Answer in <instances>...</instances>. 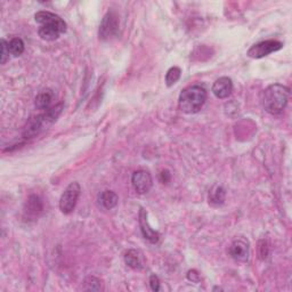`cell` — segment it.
Listing matches in <instances>:
<instances>
[{"label": "cell", "mask_w": 292, "mask_h": 292, "mask_svg": "<svg viewBox=\"0 0 292 292\" xmlns=\"http://www.w3.org/2000/svg\"><path fill=\"white\" fill-rule=\"evenodd\" d=\"M35 20L40 24L38 33L42 40L54 41L66 31V23L63 18L51 12H38L35 15Z\"/></svg>", "instance_id": "obj_1"}, {"label": "cell", "mask_w": 292, "mask_h": 292, "mask_svg": "<svg viewBox=\"0 0 292 292\" xmlns=\"http://www.w3.org/2000/svg\"><path fill=\"white\" fill-rule=\"evenodd\" d=\"M290 97V88L286 86L274 84L268 86L262 93V107L265 111L277 116L284 111Z\"/></svg>", "instance_id": "obj_2"}, {"label": "cell", "mask_w": 292, "mask_h": 292, "mask_svg": "<svg viewBox=\"0 0 292 292\" xmlns=\"http://www.w3.org/2000/svg\"><path fill=\"white\" fill-rule=\"evenodd\" d=\"M207 100V90L199 85L189 86L181 90L178 107L181 112L188 114L198 113Z\"/></svg>", "instance_id": "obj_3"}, {"label": "cell", "mask_w": 292, "mask_h": 292, "mask_svg": "<svg viewBox=\"0 0 292 292\" xmlns=\"http://www.w3.org/2000/svg\"><path fill=\"white\" fill-rule=\"evenodd\" d=\"M63 103H60L55 105V107L50 108L49 110H47V111H45L42 114H38L36 117H32L25 124L24 130H23V137H35L39 135L45 128L50 126L51 123H54L61 114L62 110H63Z\"/></svg>", "instance_id": "obj_4"}, {"label": "cell", "mask_w": 292, "mask_h": 292, "mask_svg": "<svg viewBox=\"0 0 292 292\" xmlns=\"http://www.w3.org/2000/svg\"><path fill=\"white\" fill-rule=\"evenodd\" d=\"M80 193H81V188L79 183H76V181L71 183L61 195L60 199L61 211L64 215H69L72 213L75 208L76 202H78Z\"/></svg>", "instance_id": "obj_5"}, {"label": "cell", "mask_w": 292, "mask_h": 292, "mask_svg": "<svg viewBox=\"0 0 292 292\" xmlns=\"http://www.w3.org/2000/svg\"><path fill=\"white\" fill-rule=\"evenodd\" d=\"M283 48V42L279 40H265L258 44L253 45L250 49L248 50L247 55L251 59H262V57L268 56L272 52H275Z\"/></svg>", "instance_id": "obj_6"}, {"label": "cell", "mask_w": 292, "mask_h": 292, "mask_svg": "<svg viewBox=\"0 0 292 292\" xmlns=\"http://www.w3.org/2000/svg\"><path fill=\"white\" fill-rule=\"evenodd\" d=\"M119 30V20L118 15L114 12H108L103 17L102 23L99 25L98 36L99 39L109 40L117 35Z\"/></svg>", "instance_id": "obj_7"}, {"label": "cell", "mask_w": 292, "mask_h": 292, "mask_svg": "<svg viewBox=\"0 0 292 292\" xmlns=\"http://www.w3.org/2000/svg\"><path fill=\"white\" fill-rule=\"evenodd\" d=\"M131 183L138 194H146L150 192L153 185L152 176L146 170H137L132 174Z\"/></svg>", "instance_id": "obj_8"}, {"label": "cell", "mask_w": 292, "mask_h": 292, "mask_svg": "<svg viewBox=\"0 0 292 292\" xmlns=\"http://www.w3.org/2000/svg\"><path fill=\"white\" fill-rule=\"evenodd\" d=\"M229 255L236 261H247L249 259V256H250L249 242L244 238H237L229 247Z\"/></svg>", "instance_id": "obj_9"}, {"label": "cell", "mask_w": 292, "mask_h": 292, "mask_svg": "<svg viewBox=\"0 0 292 292\" xmlns=\"http://www.w3.org/2000/svg\"><path fill=\"white\" fill-rule=\"evenodd\" d=\"M213 93L215 96L220 99L227 98L233 92L232 79L228 76H222L217 79L213 85Z\"/></svg>", "instance_id": "obj_10"}, {"label": "cell", "mask_w": 292, "mask_h": 292, "mask_svg": "<svg viewBox=\"0 0 292 292\" xmlns=\"http://www.w3.org/2000/svg\"><path fill=\"white\" fill-rule=\"evenodd\" d=\"M140 226L143 236H144L147 241H150L151 243H156L159 241L160 234L151 227V225L147 220V213L143 208H141L140 210Z\"/></svg>", "instance_id": "obj_11"}, {"label": "cell", "mask_w": 292, "mask_h": 292, "mask_svg": "<svg viewBox=\"0 0 292 292\" xmlns=\"http://www.w3.org/2000/svg\"><path fill=\"white\" fill-rule=\"evenodd\" d=\"M54 97H55V95L51 89L47 88V89L41 90V92L37 95L36 100H35L36 108L38 110H42V111H47V110L50 109L52 100H54Z\"/></svg>", "instance_id": "obj_12"}, {"label": "cell", "mask_w": 292, "mask_h": 292, "mask_svg": "<svg viewBox=\"0 0 292 292\" xmlns=\"http://www.w3.org/2000/svg\"><path fill=\"white\" fill-rule=\"evenodd\" d=\"M119 196L113 191H103L102 193L98 195V205L100 208L105 210H111L118 204Z\"/></svg>", "instance_id": "obj_13"}, {"label": "cell", "mask_w": 292, "mask_h": 292, "mask_svg": "<svg viewBox=\"0 0 292 292\" xmlns=\"http://www.w3.org/2000/svg\"><path fill=\"white\" fill-rule=\"evenodd\" d=\"M124 262H126L128 267L132 268V270H142L143 268V261L140 252L130 249L124 255Z\"/></svg>", "instance_id": "obj_14"}, {"label": "cell", "mask_w": 292, "mask_h": 292, "mask_svg": "<svg viewBox=\"0 0 292 292\" xmlns=\"http://www.w3.org/2000/svg\"><path fill=\"white\" fill-rule=\"evenodd\" d=\"M44 209V205H42V202L39 196L37 195H31L30 198L28 199L26 202V210L25 211L29 215H32V216H37L38 214H40Z\"/></svg>", "instance_id": "obj_15"}, {"label": "cell", "mask_w": 292, "mask_h": 292, "mask_svg": "<svg viewBox=\"0 0 292 292\" xmlns=\"http://www.w3.org/2000/svg\"><path fill=\"white\" fill-rule=\"evenodd\" d=\"M225 201V190L222 186H214L213 190L209 193V203L213 205H220Z\"/></svg>", "instance_id": "obj_16"}, {"label": "cell", "mask_w": 292, "mask_h": 292, "mask_svg": "<svg viewBox=\"0 0 292 292\" xmlns=\"http://www.w3.org/2000/svg\"><path fill=\"white\" fill-rule=\"evenodd\" d=\"M8 48L11 55H13L14 57H18L24 52V42H23L21 38H13V39L8 42Z\"/></svg>", "instance_id": "obj_17"}, {"label": "cell", "mask_w": 292, "mask_h": 292, "mask_svg": "<svg viewBox=\"0 0 292 292\" xmlns=\"http://www.w3.org/2000/svg\"><path fill=\"white\" fill-rule=\"evenodd\" d=\"M181 75V70L178 68V66H172L168 70V72L166 74V84L168 87H171L174 86L177 81L179 80Z\"/></svg>", "instance_id": "obj_18"}, {"label": "cell", "mask_w": 292, "mask_h": 292, "mask_svg": "<svg viewBox=\"0 0 292 292\" xmlns=\"http://www.w3.org/2000/svg\"><path fill=\"white\" fill-rule=\"evenodd\" d=\"M84 290H88V291H98L100 290V281L96 277L94 276H89L84 282Z\"/></svg>", "instance_id": "obj_19"}, {"label": "cell", "mask_w": 292, "mask_h": 292, "mask_svg": "<svg viewBox=\"0 0 292 292\" xmlns=\"http://www.w3.org/2000/svg\"><path fill=\"white\" fill-rule=\"evenodd\" d=\"M9 55H11V52H9L8 42L5 39H2V54H0V56H2V61H0L2 64H5L9 60Z\"/></svg>", "instance_id": "obj_20"}, {"label": "cell", "mask_w": 292, "mask_h": 292, "mask_svg": "<svg viewBox=\"0 0 292 292\" xmlns=\"http://www.w3.org/2000/svg\"><path fill=\"white\" fill-rule=\"evenodd\" d=\"M150 286L152 291H160V280L155 274L150 276Z\"/></svg>", "instance_id": "obj_21"}, {"label": "cell", "mask_w": 292, "mask_h": 292, "mask_svg": "<svg viewBox=\"0 0 292 292\" xmlns=\"http://www.w3.org/2000/svg\"><path fill=\"white\" fill-rule=\"evenodd\" d=\"M188 279L190 280V281H192V282H199L200 281V274L198 272L196 271H190L189 273H188Z\"/></svg>", "instance_id": "obj_22"}, {"label": "cell", "mask_w": 292, "mask_h": 292, "mask_svg": "<svg viewBox=\"0 0 292 292\" xmlns=\"http://www.w3.org/2000/svg\"><path fill=\"white\" fill-rule=\"evenodd\" d=\"M160 180L161 183L167 184L170 180V172L168 170H162L160 174Z\"/></svg>", "instance_id": "obj_23"}]
</instances>
